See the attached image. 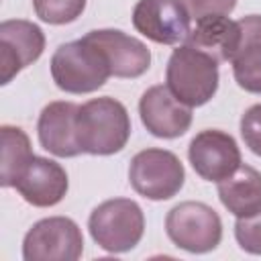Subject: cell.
<instances>
[{"mask_svg": "<svg viewBox=\"0 0 261 261\" xmlns=\"http://www.w3.org/2000/svg\"><path fill=\"white\" fill-rule=\"evenodd\" d=\"M88 228L100 249L108 253H126L143 239L145 216L135 200L112 198L90 212Z\"/></svg>", "mask_w": 261, "mask_h": 261, "instance_id": "obj_4", "label": "cell"}, {"mask_svg": "<svg viewBox=\"0 0 261 261\" xmlns=\"http://www.w3.org/2000/svg\"><path fill=\"white\" fill-rule=\"evenodd\" d=\"M0 141H2V169H0V186L12 188L20 171L33 159L29 135L20 126L2 124L0 126Z\"/></svg>", "mask_w": 261, "mask_h": 261, "instance_id": "obj_18", "label": "cell"}, {"mask_svg": "<svg viewBox=\"0 0 261 261\" xmlns=\"http://www.w3.org/2000/svg\"><path fill=\"white\" fill-rule=\"evenodd\" d=\"M218 198L237 218L257 214L261 210V171L241 163L228 177L218 181Z\"/></svg>", "mask_w": 261, "mask_h": 261, "instance_id": "obj_17", "label": "cell"}, {"mask_svg": "<svg viewBox=\"0 0 261 261\" xmlns=\"http://www.w3.org/2000/svg\"><path fill=\"white\" fill-rule=\"evenodd\" d=\"M241 43L232 57L234 82L251 94H261V14H249L239 20Z\"/></svg>", "mask_w": 261, "mask_h": 261, "instance_id": "obj_16", "label": "cell"}, {"mask_svg": "<svg viewBox=\"0 0 261 261\" xmlns=\"http://www.w3.org/2000/svg\"><path fill=\"white\" fill-rule=\"evenodd\" d=\"M24 202L37 208H49L59 204L69 188V179L65 169L47 157L33 155L27 167L16 177L14 186Z\"/></svg>", "mask_w": 261, "mask_h": 261, "instance_id": "obj_13", "label": "cell"}, {"mask_svg": "<svg viewBox=\"0 0 261 261\" xmlns=\"http://www.w3.org/2000/svg\"><path fill=\"white\" fill-rule=\"evenodd\" d=\"M35 14L49 24H67L82 16L86 0H33Z\"/></svg>", "mask_w": 261, "mask_h": 261, "instance_id": "obj_19", "label": "cell"}, {"mask_svg": "<svg viewBox=\"0 0 261 261\" xmlns=\"http://www.w3.org/2000/svg\"><path fill=\"white\" fill-rule=\"evenodd\" d=\"M143 126L159 139H175L186 135L192 124V108L177 100L163 84L151 86L139 100Z\"/></svg>", "mask_w": 261, "mask_h": 261, "instance_id": "obj_11", "label": "cell"}, {"mask_svg": "<svg viewBox=\"0 0 261 261\" xmlns=\"http://www.w3.org/2000/svg\"><path fill=\"white\" fill-rule=\"evenodd\" d=\"M82 253V230L67 216L43 218L35 222L22 239L24 261H75Z\"/></svg>", "mask_w": 261, "mask_h": 261, "instance_id": "obj_7", "label": "cell"}, {"mask_svg": "<svg viewBox=\"0 0 261 261\" xmlns=\"http://www.w3.org/2000/svg\"><path fill=\"white\" fill-rule=\"evenodd\" d=\"M188 159L202 179L218 184L241 165V149L228 133L206 128L190 141Z\"/></svg>", "mask_w": 261, "mask_h": 261, "instance_id": "obj_10", "label": "cell"}, {"mask_svg": "<svg viewBox=\"0 0 261 261\" xmlns=\"http://www.w3.org/2000/svg\"><path fill=\"white\" fill-rule=\"evenodd\" d=\"M169 241L188 253H208L220 245L222 220L218 212L204 202H179L165 216Z\"/></svg>", "mask_w": 261, "mask_h": 261, "instance_id": "obj_5", "label": "cell"}, {"mask_svg": "<svg viewBox=\"0 0 261 261\" xmlns=\"http://www.w3.org/2000/svg\"><path fill=\"white\" fill-rule=\"evenodd\" d=\"M75 137L82 153L114 155L130 139V116L122 102L100 96L84 102L75 114Z\"/></svg>", "mask_w": 261, "mask_h": 261, "instance_id": "obj_1", "label": "cell"}, {"mask_svg": "<svg viewBox=\"0 0 261 261\" xmlns=\"http://www.w3.org/2000/svg\"><path fill=\"white\" fill-rule=\"evenodd\" d=\"M186 179L179 157L167 149L149 147L139 151L128 165V181L133 190L147 200L173 198Z\"/></svg>", "mask_w": 261, "mask_h": 261, "instance_id": "obj_6", "label": "cell"}, {"mask_svg": "<svg viewBox=\"0 0 261 261\" xmlns=\"http://www.w3.org/2000/svg\"><path fill=\"white\" fill-rule=\"evenodd\" d=\"M45 49V35L39 24L22 18L0 22V84L6 86L12 77L35 63Z\"/></svg>", "mask_w": 261, "mask_h": 261, "instance_id": "obj_9", "label": "cell"}, {"mask_svg": "<svg viewBox=\"0 0 261 261\" xmlns=\"http://www.w3.org/2000/svg\"><path fill=\"white\" fill-rule=\"evenodd\" d=\"M192 18H202L210 14H230L237 6V0H181Z\"/></svg>", "mask_w": 261, "mask_h": 261, "instance_id": "obj_22", "label": "cell"}, {"mask_svg": "<svg viewBox=\"0 0 261 261\" xmlns=\"http://www.w3.org/2000/svg\"><path fill=\"white\" fill-rule=\"evenodd\" d=\"M241 43L239 20L228 18L226 14H210L196 20V27L190 31L188 45L208 53L218 63L232 61Z\"/></svg>", "mask_w": 261, "mask_h": 261, "instance_id": "obj_15", "label": "cell"}, {"mask_svg": "<svg viewBox=\"0 0 261 261\" xmlns=\"http://www.w3.org/2000/svg\"><path fill=\"white\" fill-rule=\"evenodd\" d=\"M84 37L104 53L114 77H139L151 65L147 45L118 29H96Z\"/></svg>", "mask_w": 261, "mask_h": 261, "instance_id": "obj_12", "label": "cell"}, {"mask_svg": "<svg viewBox=\"0 0 261 261\" xmlns=\"http://www.w3.org/2000/svg\"><path fill=\"white\" fill-rule=\"evenodd\" d=\"M77 104L55 100L49 102L37 120L39 143L45 151L55 157H75L82 153L75 137V114Z\"/></svg>", "mask_w": 261, "mask_h": 261, "instance_id": "obj_14", "label": "cell"}, {"mask_svg": "<svg viewBox=\"0 0 261 261\" xmlns=\"http://www.w3.org/2000/svg\"><path fill=\"white\" fill-rule=\"evenodd\" d=\"M51 77L67 94H90L112 75L104 53L86 37L63 43L51 55Z\"/></svg>", "mask_w": 261, "mask_h": 261, "instance_id": "obj_2", "label": "cell"}, {"mask_svg": "<svg viewBox=\"0 0 261 261\" xmlns=\"http://www.w3.org/2000/svg\"><path fill=\"white\" fill-rule=\"evenodd\" d=\"M241 137L251 153L261 157V104H253L241 116Z\"/></svg>", "mask_w": 261, "mask_h": 261, "instance_id": "obj_21", "label": "cell"}, {"mask_svg": "<svg viewBox=\"0 0 261 261\" xmlns=\"http://www.w3.org/2000/svg\"><path fill=\"white\" fill-rule=\"evenodd\" d=\"M165 86L190 108L204 106L218 90V61L192 45H179L167 59Z\"/></svg>", "mask_w": 261, "mask_h": 261, "instance_id": "obj_3", "label": "cell"}, {"mask_svg": "<svg viewBox=\"0 0 261 261\" xmlns=\"http://www.w3.org/2000/svg\"><path fill=\"white\" fill-rule=\"evenodd\" d=\"M137 33L159 45H181L192 31V16L181 0H139L133 8Z\"/></svg>", "mask_w": 261, "mask_h": 261, "instance_id": "obj_8", "label": "cell"}, {"mask_svg": "<svg viewBox=\"0 0 261 261\" xmlns=\"http://www.w3.org/2000/svg\"><path fill=\"white\" fill-rule=\"evenodd\" d=\"M234 239L243 251L251 255H261V210L253 216L237 218Z\"/></svg>", "mask_w": 261, "mask_h": 261, "instance_id": "obj_20", "label": "cell"}]
</instances>
